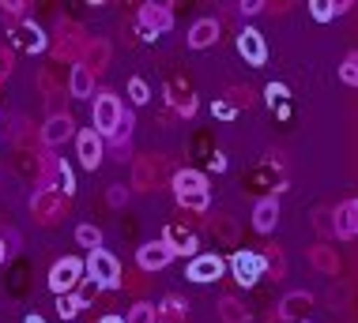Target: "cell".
I'll return each instance as SVG.
<instances>
[{
	"mask_svg": "<svg viewBox=\"0 0 358 323\" xmlns=\"http://www.w3.org/2000/svg\"><path fill=\"white\" fill-rule=\"evenodd\" d=\"M173 184V195H178V203L192 214H204L211 207V192H208V177L200 170H178L170 177Z\"/></svg>",
	"mask_w": 358,
	"mask_h": 323,
	"instance_id": "1",
	"label": "cell"
},
{
	"mask_svg": "<svg viewBox=\"0 0 358 323\" xmlns=\"http://www.w3.org/2000/svg\"><path fill=\"white\" fill-rule=\"evenodd\" d=\"M91 45V34L83 31L76 19H61L57 23V38H53V61H83V49Z\"/></svg>",
	"mask_w": 358,
	"mask_h": 323,
	"instance_id": "2",
	"label": "cell"
},
{
	"mask_svg": "<svg viewBox=\"0 0 358 323\" xmlns=\"http://www.w3.org/2000/svg\"><path fill=\"white\" fill-rule=\"evenodd\" d=\"M69 214V195L53 192V188H38L31 195V218L34 226H57Z\"/></svg>",
	"mask_w": 358,
	"mask_h": 323,
	"instance_id": "3",
	"label": "cell"
},
{
	"mask_svg": "<svg viewBox=\"0 0 358 323\" xmlns=\"http://www.w3.org/2000/svg\"><path fill=\"white\" fill-rule=\"evenodd\" d=\"M83 271L91 275V282L99 290H117L121 286V263H117V256H110L106 248H94L91 256H87V263H83Z\"/></svg>",
	"mask_w": 358,
	"mask_h": 323,
	"instance_id": "4",
	"label": "cell"
},
{
	"mask_svg": "<svg viewBox=\"0 0 358 323\" xmlns=\"http://www.w3.org/2000/svg\"><path fill=\"white\" fill-rule=\"evenodd\" d=\"M121 113H124V105H121V98L113 91H99V94H94L91 121H94V132H99V135L110 140V135L117 132V124H121Z\"/></svg>",
	"mask_w": 358,
	"mask_h": 323,
	"instance_id": "5",
	"label": "cell"
},
{
	"mask_svg": "<svg viewBox=\"0 0 358 323\" xmlns=\"http://www.w3.org/2000/svg\"><path fill=\"white\" fill-rule=\"evenodd\" d=\"M162 173H166V162L159 154H140L132 162V188L136 192H155L162 188Z\"/></svg>",
	"mask_w": 358,
	"mask_h": 323,
	"instance_id": "6",
	"label": "cell"
},
{
	"mask_svg": "<svg viewBox=\"0 0 358 323\" xmlns=\"http://www.w3.org/2000/svg\"><path fill=\"white\" fill-rule=\"evenodd\" d=\"M8 38H12V45L19 53H42L45 49V34L34 19H15V23H8Z\"/></svg>",
	"mask_w": 358,
	"mask_h": 323,
	"instance_id": "7",
	"label": "cell"
},
{
	"mask_svg": "<svg viewBox=\"0 0 358 323\" xmlns=\"http://www.w3.org/2000/svg\"><path fill=\"white\" fill-rule=\"evenodd\" d=\"M136 23H140L143 38H159L173 27V8L170 4H140Z\"/></svg>",
	"mask_w": 358,
	"mask_h": 323,
	"instance_id": "8",
	"label": "cell"
},
{
	"mask_svg": "<svg viewBox=\"0 0 358 323\" xmlns=\"http://www.w3.org/2000/svg\"><path fill=\"white\" fill-rule=\"evenodd\" d=\"M80 278H83V260L64 256V260H57L53 271H50V290L53 293H72L80 286Z\"/></svg>",
	"mask_w": 358,
	"mask_h": 323,
	"instance_id": "9",
	"label": "cell"
},
{
	"mask_svg": "<svg viewBox=\"0 0 358 323\" xmlns=\"http://www.w3.org/2000/svg\"><path fill=\"white\" fill-rule=\"evenodd\" d=\"M162 244H166L173 256H196V248H200L196 230H192V226H181V222H170V226L162 230Z\"/></svg>",
	"mask_w": 358,
	"mask_h": 323,
	"instance_id": "10",
	"label": "cell"
},
{
	"mask_svg": "<svg viewBox=\"0 0 358 323\" xmlns=\"http://www.w3.org/2000/svg\"><path fill=\"white\" fill-rule=\"evenodd\" d=\"M162 91H166V102H170L173 113H181V117H192V113H196V94H192V87L181 80V75H170Z\"/></svg>",
	"mask_w": 358,
	"mask_h": 323,
	"instance_id": "11",
	"label": "cell"
},
{
	"mask_svg": "<svg viewBox=\"0 0 358 323\" xmlns=\"http://www.w3.org/2000/svg\"><path fill=\"white\" fill-rule=\"evenodd\" d=\"M230 271H234V278L241 286H257L260 275H264V260H260V252H234L230 256Z\"/></svg>",
	"mask_w": 358,
	"mask_h": 323,
	"instance_id": "12",
	"label": "cell"
},
{
	"mask_svg": "<svg viewBox=\"0 0 358 323\" xmlns=\"http://www.w3.org/2000/svg\"><path fill=\"white\" fill-rule=\"evenodd\" d=\"M328 226H332V237L351 241L355 233H358V203L355 200H343L340 207H336V214L328 218Z\"/></svg>",
	"mask_w": 358,
	"mask_h": 323,
	"instance_id": "13",
	"label": "cell"
},
{
	"mask_svg": "<svg viewBox=\"0 0 358 323\" xmlns=\"http://www.w3.org/2000/svg\"><path fill=\"white\" fill-rule=\"evenodd\" d=\"M76 154H80V165H83V170H99V162H102V154H106L102 135L94 132V128L80 132V135H76Z\"/></svg>",
	"mask_w": 358,
	"mask_h": 323,
	"instance_id": "14",
	"label": "cell"
},
{
	"mask_svg": "<svg viewBox=\"0 0 358 323\" xmlns=\"http://www.w3.org/2000/svg\"><path fill=\"white\" fill-rule=\"evenodd\" d=\"M238 53L245 57V64H253V68L264 64L268 61V45H264V38H260V31L245 27V31L238 34Z\"/></svg>",
	"mask_w": 358,
	"mask_h": 323,
	"instance_id": "15",
	"label": "cell"
},
{
	"mask_svg": "<svg viewBox=\"0 0 358 323\" xmlns=\"http://www.w3.org/2000/svg\"><path fill=\"white\" fill-rule=\"evenodd\" d=\"M170 260H173V252H170L162 241L140 244V252H136V263H140V271H143V275H151V271H162Z\"/></svg>",
	"mask_w": 358,
	"mask_h": 323,
	"instance_id": "16",
	"label": "cell"
},
{
	"mask_svg": "<svg viewBox=\"0 0 358 323\" xmlns=\"http://www.w3.org/2000/svg\"><path fill=\"white\" fill-rule=\"evenodd\" d=\"M309 305H313V293H306V290L287 293V297L279 301V320H283V323H302Z\"/></svg>",
	"mask_w": 358,
	"mask_h": 323,
	"instance_id": "17",
	"label": "cell"
},
{
	"mask_svg": "<svg viewBox=\"0 0 358 323\" xmlns=\"http://www.w3.org/2000/svg\"><path fill=\"white\" fill-rule=\"evenodd\" d=\"M222 271H227V263H222L215 252H211V256H192L185 275H189L192 282H215V278H222Z\"/></svg>",
	"mask_w": 358,
	"mask_h": 323,
	"instance_id": "18",
	"label": "cell"
},
{
	"mask_svg": "<svg viewBox=\"0 0 358 323\" xmlns=\"http://www.w3.org/2000/svg\"><path fill=\"white\" fill-rule=\"evenodd\" d=\"M72 132H76L72 117H69V113H57V117H50V121H45L42 143H45V147H61L64 140H72Z\"/></svg>",
	"mask_w": 358,
	"mask_h": 323,
	"instance_id": "19",
	"label": "cell"
},
{
	"mask_svg": "<svg viewBox=\"0 0 358 323\" xmlns=\"http://www.w3.org/2000/svg\"><path fill=\"white\" fill-rule=\"evenodd\" d=\"M275 222H279V203H275V195L257 200V207H253V230H257V233H272Z\"/></svg>",
	"mask_w": 358,
	"mask_h": 323,
	"instance_id": "20",
	"label": "cell"
},
{
	"mask_svg": "<svg viewBox=\"0 0 358 323\" xmlns=\"http://www.w3.org/2000/svg\"><path fill=\"white\" fill-rule=\"evenodd\" d=\"M91 75H102L106 68H110V45L102 42V38H91V45L83 49V61H80Z\"/></svg>",
	"mask_w": 358,
	"mask_h": 323,
	"instance_id": "21",
	"label": "cell"
},
{
	"mask_svg": "<svg viewBox=\"0 0 358 323\" xmlns=\"http://www.w3.org/2000/svg\"><path fill=\"white\" fill-rule=\"evenodd\" d=\"M309 263H313L321 275H328V278L340 275V256H336L332 244H313V248H309Z\"/></svg>",
	"mask_w": 358,
	"mask_h": 323,
	"instance_id": "22",
	"label": "cell"
},
{
	"mask_svg": "<svg viewBox=\"0 0 358 323\" xmlns=\"http://www.w3.org/2000/svg\"><path fill=\"white\" fill-rule=\"evenodd\" d=\"M215 42H219V23H215V19H196L192 31H189V45L192 49H208Z\"/></svg>",
	"mask_w": 358,
	"mask_h": 323,
	"instance_id": "23",
	"label": "cell"
},
{
	"mask_svg": "<svg viewBox=\"0 0 358 323\" xmlns=\"http://www.w3.org/2000/svg\"><path fill=\"white\" fill-rule=\"evenodd\" d=\"M69 94L72 98H91L94 94V75L87 72L83 64H72V72H69Z\"/></svg>",
	"mask_w": 358,
	"mask_h": 323,
	"instance_id": "24",
	"label": "cell"
},
{
	"mask_svg": "<svg viewBox=\"0 0 358 323\" xmlns=\"http://www.w3.org/2000/svg\"><path fill=\"white\" fill-rule=\"evenodd\" d=\"M185 312H189V301H181L178 293H170V297L155 308V323H178Z\"/></svg>",
	"mask_w": 358,
	"mask_h": 323,
	"instance_id": "25",
	"label": "cell"
},
{
	"mask_svg": "<svg viewBox=\"0 0 358 323\" xmlns=\"http://www.w3.org/2000/svg\"><path fill=\"white\" fill-rule=\"evenodd\" d=\"M260 260H264V275L268 278H287V260H283V252H279L275 244H268V248L260 252Z\"/></svg>",
	"mask_w": 358,
	"mask_h": 323,
	"instance_id": "26",
	"label": "cell"
},
{
	"mask_svg": "<svg viewBox=\"0 0 358 323\" xmlns=\"http://www.w3.org/2000/svg\"><path fill=\"white\" fill-rule=\"evenodd\" d=\"M219 316H222V323H249V312L238 297H222L219 301Z\"/></svg>",
	"mask_w": 358,
	"mask_h": 323,
	"instance_id": "27",
	"label": "cell"
},
{
	"mask_svg": "<svg viewBox=\"0 0 358 323\" xmlns=\"http://www.w3.org/2000/svg\"><path fill=\"white\" fill-rule=\"evenodd\" d=\"M347 8H351V4H332V0H313V4H309V12H313V19H317V23H328V19L343 15Z\"/></svg>",
	"mask_w": 358,
	"mask_h": 323,
	"instance_id": "28",
	"label": "cell"
},
{
	"mask_svg": "<svg viewBox=\"0 0 358 323\" xmlns=\"http://www.w3.org/2000/svg\"><path fill=\"white\" fill-rule=\"evenodd\" d=\"M264 94H268V105H272V110H279V117H290V91H287L283 83H272Z\"/></svg>",
	"mask_w": 358,
	"mask_h": 323,
	"instance_id": "29",
	"label": "cell"
},
{
	"mask_svg": "<svg viewBox=\"0 0 358 323\" xmlns=\"http://www.w3.org/2000/svg\"><path fill=\"white\" fill-rule=\"evenodd\" d=\"M211 233H215L219 241H227V244H238V226H234V218H227V214H215V218H211Z\"/></svg>",
	"mask_w": 358,
	"mask_h": 323,
	"instance_id": "30",
	"label": "cell"
},
{
	"mask_svg": "<svg viewBox=\"0 0 358 323\" xmlns=\"http://www.w3.org/2000/svg\"><path fill=\"white\" fill-rule=\"evenodd\" d=\"M219 102H227L230 110H249V105H253V91H249V87H230L227 91V98H219Z\"/></svg>",
	"mask_w": 358,
	"mask_h": 323,
	"instance_id": "31",
	"label": "cell"
},
{
	"mask_svg": "<svg viewBox=\"0 0 358 323\" xmlns=\"http://www.w3.org/2000/svg\"><path fill=\"white\" fill-rule=\"evenodd\" d=\"M76 241H80L83 244V248H102V230L99 226H91V222H83V226L80 230H76Z\"/></svg>",
	"mask_w": 358,
	"mask_h": 323,
	"instance_id": "32",
	"label": "cell"
},
{
	"mask_svg": "<svg viewBox=\"0 0 358 323\" xmlns=\"http://www.w3.org/2000/svg\"><path fill=\"white\" fill-rule=\"evenodd\" d=\"M80 308H83V305H80V297H76V293H57V312H61L64 323H72V316H76Z\"/></svg>",
	"mask_w": 358,
	"mask_h": 323,
	"instance_id": "33",
	"label": "cell"
},
{
	"mask_svg": "<svg viewBox=\"0 0 358 323\" xmlns=\"http://www.w3.org/2000/svg\"><path fill=\"white\" fill-rule=\"evenodd\" d=\"M124 323H155V305H148V301L132 305V312L124 316Z\"/></svg>",
	"mask_w": 358,
	"mask_h": 323,
	"instance_id": "34",
	"label": "cell"
},
{
	"mask_svg": "<svg viewBox=\"0 0 358 323\" xmlns=\"http://www.w3.org/2000/svg\"><path fill=\"white\" fill-rule=\"evenodd\" d=\"M340 80H343L347 87H355V83H358V57H355V53H347V57H343V68H340Z\"/></svg>",
	"mask_w": 358,
	"mask_h": 323,
	"instance_id": "35",
	"label": "cell"
},
{
	"mask_svg": "<svg viewBox=\"0 0 358 323\" xmlns=\"http://www.w3.org/2000/svg\"><path fill=\"white\" fill-rule=\"evenodd\" d=\"M129 98H132L136 105H143V102L151 98V87H148V83H143L140 75H136V80H129Z\"/></svg>",
	"mask_w": 358,
	"mask_h": 323,
	"instance_id": "36",
	"label": "cell"
},
{
	"mask_svg": "<svg viewBox=\"0 0 358 323\" xmlns=\"http://www.w3.org/2000/svg\"><path fill=\"white\" fill-rule=\"evenodd\" d=\"M76 297H80V305L87 308V305H91V301H94V297H99V286H94V282H91V278H87V282H83V286H80V293H76Z\"/></svg>",
	"mask_w": 358,
	"mask_h": 323,
	"instance_id": "37",
	"label": "cell"
},
{
	"mask_svg": "<svg viewBox=\"0 0 358 323\" xmlns=\"http://www.w3.org/2000/svg\"><path fill=\"white\" fill-rule=\"evenodd\" d=\"M8 75H12V49L0 45V83H4Z\"/></svg>",
	"mask_w": 358,
	"mask_h": 323,
	"instance_id": "38",
	"label": "cell"
},
{
	"mask_svg": "<svg viewBox=\"0 0 358 323\" xmlns=\"http://www.w3.org/2000/svg\"><path fill=\"white\" fill-rule=\"evenodd\" d=\"M124 200H129V192H124L121 184H113V188H110V207H121Z\"/></svg>",
	"mask_w": 358,
	"mask_h": 323,
	"instance_id": "39",
	"label": "cell"
},
{
	"mask_svg": "<svg viewBox=\"0 0 358 323\" xmlns=\"http://www.w3.org/2000/svg\"><path fill=\"white\" fill-rule=\"evenodd\" d=\"M211 113H215V117H222V121H230V117H238V113L230 110L227 102H219V98H215V105H211Z\"/></svg>",
	"mask_w": 358,
	"mask_h": 323,
	"instance_id": "40",
	"label": "cell"
},
{
	"mask_svg": "<svg viewBox=\"0 0 358 323\" xmlns=\"http://www.w3.org/2000/svg\"><path fill=\"white\" fill-rule=\"evenodd\" d=\"M260 8H264L260 0H245V4H241V12H245V15H253V12H260Z\"/></svg>",
	"mask_w": 358,
	"mask_h": 323,
	"instance_id": "41",
	"label": "cell"
},
{
	"mask_svg": "<svg viewBox=\"0 0 358 323\" xmlns=\"http://www.w3.org/2000/svg\"><path fill=\"white\" fill-rule=\"evenodd\" d=\"M211 170H215V173H219V170H227V158H222V154H219V151H215V154H211Z\"/></svg>",
	"mask_w": 358,
	"mask_h": 323,
	"instance_id": "42",
	"label": "cell"
},
{
	"mask_svg": "<svg viewBox=\"0 0 358 323\" xmlns=\"http://www.w3.org/2000/svg\"><path fill=\"white\" fill-rule=\"evenodd\" d=\"M8 260V244H4V237H0V263Z\"/></svg>",
	"mask_w": 358,
	"mask_h": 323,
	"instance_id": "43",
	"label": "cell"
},
{
	"mask_svg": "<svg viewBox=\"0 0 358 323\" xmlns=\"http://www.w3.org/2000/svg\"><path fill=\"white\" fill-rule=\"evenodd\" d=\"M102 323H124L121 316H102Z\"/></svg>",
	"mask_w": 358,
	"mask_h": 323,
	"instance_id": "44",
	"label": "cell"
},
{
	"mask_svg": "<svg viewBox=\"0 0 358 323\" xmlns=\"http://www.w3.org/2000/svg\"><path fill=\"white\" fill-rule=\"evenodd\" d=\"M23 323H45V320H42V316H27Z\"/></svg>",
	"mask_w": 358,
	"mask_h": 323,
	"instance_id": "45",
	"label": "cell"
},
{
	"mask_svg": "<svg viewBox=\"0 0 358 323\" xmlns=\"http://www.w3.org/2000/svg\"><path fill=\"white\" fill-rule=\"evenodd\" d=\"M302 323H306V320H302Z\"/></svg>",
	"mask_w": 358,
	"mask_h": 323,
	"instance_id": "46",
	"label": "cell"
}]
</instances>
